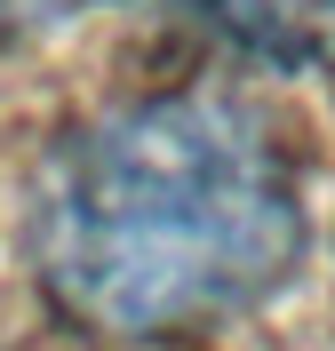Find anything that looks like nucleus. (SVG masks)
I'll use <instances>...</instances> for the list:
<instances>
[{
  "mask_svg": "<svg viewBox=\"0 0 335 351\" xmlns=\"http://www.w3.org/2000/svg\"><path fill=\"white\" fill-rule=\"evenodd\" d=\"M32 247L88 328L168 335L264 304L303 263V199L247 104L160 96L56 152Z\"/></svg>",
  "mask_w": 335,
  "mask_h": 351,
  "instance_id": "f257e3e1",
  "label": "nucleus"
},
{
  "mask_svg": "<svg viewBox=\"0 0 335 351\" xmlns=\"http://www.w3.org/2000/svg\"><path fill=\"white\" fill-rule=\"evenodd\" d=\"M216 16L271 56H312L319 32L335 24V0H216Z\"/></svg>",
  "mask_w": 335,
  "mask_h": 351,
  "instance_id": "f03ea898",
  "label": "nucleus"
},
{
  "mask_svg": "<svg viewBox=\"0 0 335 351\" xmlns=\"http://www.w3.org/2000/svg\"><path fill=\"white\" fill-rule=\"evenodd\" d=\"M24 8H64V0H24Z\"/></svg>",
  "mask_w": 335,
  "mask_h": 351,
  "instance_id": "7ed1b4c3",
  "label": "nucleus"
}]
</instances>
